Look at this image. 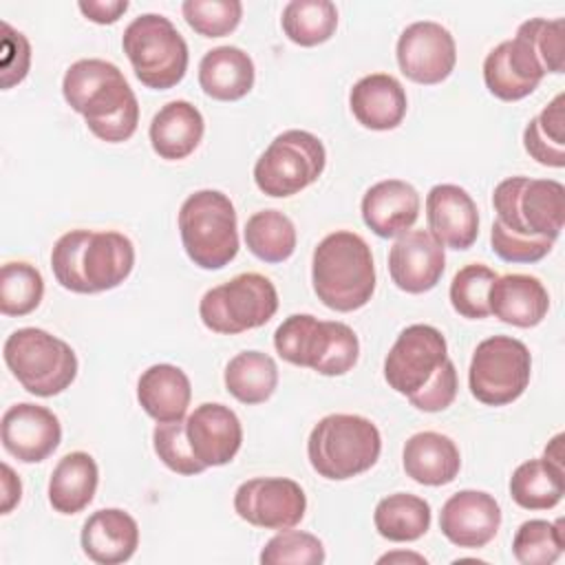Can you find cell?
Here are the masks:
<instances>
[{
	"label": "cell",
	"mask_w": 565,
	"mask_h": 565,
	"mask_svg": "<svg viewBox=\"0 0 565 565\" xmlns=\"http://www.w3.org/2000/svg\"><path fill=\"white\" fill-rule=\"evenodd\" d=\"M497 280V274L481 263L461 267L450 282V305L452 309L470 320H481L490 316L488 291Z\"/></svg>",
	"instance_id": "38"
},
{
	"label": "cell",
	"mask_w": 565,
	"mask_h": 565,
	"mask_svg": "<svg viewBox=\"0 0 565 565\" xmlns=\"http://www.w3.org/2000/svg\"><path fill=\"white\" fill-rule=\"evenodd\" d=\"M0 470H2V505H0V512L9 514L13 510V505H18V501L22 497V483L15 477V472L11 470L9 463H2Z\"/></svg>",
	"instance_id": "47"
},
{
	"label": "cell",
	"mask_w": 565,
	"mask_h": 565,
	"mask_svg": "<svg viewBox=\"0 0 565 565\" xmlns=\"http://www.w3.org/2000/svg\"><path fill=\"white\" fill-rule=\"evenodd\" d=\"M399 71L417 84L444 82L457 62V46L452 33L433 20L408 24L397 40Z\"/></svg>",
	"instance_id": "15"
},
{
	"label": "cell",
	"mask_w": 565,
	"mask_h": 565,
	"mask_svg": "<svg viewBox=\"0 0 565 565\" xmlns=\"http://www.w3.org/2000/svg\"><path fill=\"white\" fill-rule=\"evenodd\" d=\"M428 232L446 247L468 249L479 236V212L472 196L455 185L439 183L426 194Z\"/></svg>",
	"instance_id": "20"
},
{
	"label": "cell",
	"mask_w": 565,
	"mask_h": 565,
	"mask_svg": "<svg viewBox=\"0 0 565 565\" xmlns=\"http://www.w3.org/2000/svg\"><path fill=\"white\" fill-rule=\"evenodd\" d=\"M448 358L446 338L430 324L406 327L384 360V380L399 395H415Z\"/></svg>",
	"instance_id": "13"
},
{
	"label": "cell",
	"mask_w": 565,
	"mask_h": 565,
	"mask_svg": "<svg viewBox=\"0 0 565 565\" xmlns=\"http://www.w3.org/2000/svg\"><path fill=\"white\" fill-rule=\"evenodd\" d=\"M135 265V247L121 232L71 230L51 252L55 280L75 294H99L121 285Z\"/></svg>",
	"instance_id": "2"
},
{
	"label": "cell",
	"mask_w": 565,
	"mask_h": 565,
	"mask_svg": "<svg viewBox=\"0 0 565 565\" xmlns=\"http://www.w3.org/2000/svg\"><path fill=\"white\" fill-rule=\"evenodd\" d=\"M380 536L393 543H411L422 539L430 527V505L422 497L395 492L384 497L373 512Z\"/></svg>",
	"instance_id": "31"
},
{
	"label": "cell",
	"mask_w": 565,
	"mask_h": 565,
	"mask_svg": "<svg viewBox=\"0 0 565 565\" xmlns=\"http://www.w3.org/2000/svg\"><path fill=\"white\" fill-rule=\"evenodd\" d=\"M395 561H413V563H424L426 565V558L419 556V554H411V552H395V554H384L380 558V563H395Z\"/></svg>",
	"instance_id": "48"
},
{
	"label": "cell",
	"mask_w": 565,
	"mask_h": 565,
	"mask_svg": "<svg viewBox=\"0 0 565 565\" xmlns=\"http://www.w3.org/2000/svg\"><path fill=\"white\" fill-rule=\"evenodd\" d=\"M402 463L413 481L422 486H446L459 475L461 457L448 435L424 430L406 439Z\"/></svg>",
	"instance_id": "26"
},
{
	"label": "cell",
	"mask_w": 565,
	"mask_h": 565,
	"mask_svg": "<svg viewBox=\"0 0 565 565\" xmlns=\"http://www.w3.org/2000/svg\"><path fill=\"white\" fill-rule=\"evenodd\" d=\"M278 309L274 282L256 271H245L232 280L207 289L199 302L201 322L223 335H236L267 324Z\"/></svg>",
	"instance_id": "10"
},
{
	"label": "cell",
	"mask_w": 565,
	"mask_h": 565,
	"mask_svg": "<svg viewBox=\"0 0 565 565\" xmlns=\"http://www.w3.org/2000/svg\"><path fill=\"white\" fill-rule=\"evenodd\" d=\"M527 154L547 168L565 166V95L558 93L523 130Z\"/></svg>",
	"instance_id": "33"
},
{
	"label": "cell",
	"mask_w": 565,
	"mask_h": 565,
	"mask_svg": "<svg viewBox=\"0 0 565 565\" xmlns=\"http://www.w3.org/2000/svg\"><path fill=\"white\" fill-rule=\"evenodd\" d=\"M497 221L525 238L556 241L565 221V185L556 179L510 177L492 194Z\"/></svg>",
	"instance_id": "8"
},
{
	"label": "cell",
	"mask_w": 565,
	"mask_h": 565,
	"mask_svg": "<svg viewBox=\"0 0 565 565\" xmlns=\"http://www.w3.org/2000/svg\"><path fill=\"white\" fill-rule=\"evenodd\" d=\"M318 300L340 313L364 307L375 291V265L366 241L349 230L327 234L311 258Z\"/></svg>",
	"instance_id": "3"
},
{
	"label": "cell",
	"mask_w": 565,
	"mask_h": 565,
	"mask_svg": "<svg viewBox=\"0 0 565 565\" xmlns=\"http://www.w3.org/2000/svg\"><path fill=\"white\" fill-rule=\"evenodd\" d=\"M79 11L95 24H113L128 11V0H82Z\"/></svg>",
	"instance_id": "46"
},
{
	"label": "cell",
	"mask_w": 565,
	"mask_h": 565,
	"mask_svg": "<svg viewBox=\"0 0 565 565\" xmlns=\"http://www.w3.org/2000/svg\"><path fill=\"white\" fill-rule=\"evenodd\" d=\"M42 274L29 263H4L0 271V311L4 316H26L42 302Z\"/></svg>",
	"instance_id": "37"
},
{
	"label": "cell",
	"mask_w": 565,
	"mask_h": 565,
	"mask_svg": "<svg viewBox=\"0 0 565 565\" xmlns=\"http://www.w3.org/2000/svg\"><path fill=\"white\" fill-rule=\"evenodd\" d=\"M532 375L530 349L510 335H492L477 344L468 386L477 402L486 406H505L519 399Z\"/></svg>",
	"instance_id": "11"
},
{
	"label": "cell",
	"mask_w": 565,
	"mask_h": 565,
	"mask_svg": "<svg viewBox=\"0 0 565 565\" xmlns=\"http://www.w3.org/2000/svg\"><path fill=\"white\" fill-rule=\"evenodd\" d=\"M382 450L377 426L351 413L322 417L309 433L307 455L311 468L331 481L358 477L375 466Z\"/></svg>",
	"instance_id": "5"
},
{
	"label": "cell",
	"mask_w": 565,
	"mask_h": 565,
	"mask_svg": "<svg viewBox=\"0 0 565 565\" xmlns=\"http://www.w3.org/2000/svg\"><path fill=\"white\" fill-rule=\"evenodd\" d=\"M137 399L157 424L179 422L190 406L192 386L179 366L152 364L137 382Z\"/></svg>",
	"instance_id": "27"
},
{
	"label": "cell",
	"mask_w": 565,
	"mask_h": 565,
	"mask_svg": "<svg viewBox=\"0 0 565 565\" xmlns=\"http://www.w3.org/2000/svg\"><path fill=\"white\" fill-rule=\"evenodd\" d=\"M234 510L249 525L280 532L302 521L307 497L294 479L256 477L236 488Z\"/></svg>",
	"instance_id": "14"
},
{
	"label": "cell",
	"mask_w": 565,
	"mask_h": 565,
	"mask_svg": "<svg viewBox=\"0 0 565 565\" xmlns=\"http://www.w3.org/2000/svg\"><path fill=\"white\" fill-rule=\"evenodd\" d=\"M4 450L22 463L44 461L60 446L62 426L53 411L31 402L13 404L0 422Z\"/></svg>",
	"instance_id": "16"
},
{
	"label": "cell",
	"mask_w": 565,
	"mask_h": 565,
	"mask_svg": "<svg viewBox=\"0 0 565 565\" xmlns=\"http://www.w3.org/2000/svg\"><path fill=\"white\" fill-rule=\"evenodd\" d=\"M152 446L157 457L177 475L192 477L205 470V466L194 457L190 448L185 435V419L157 424L152 430Z\"/></svg>",
	"instance_id": "41"
},
{
	"label": "cell",
	"mask_w": 565,
	"mask_h": 565,
	"mask_svg": "<svg viewBox=\"0 0 565 565\" xmlns=\"http://www.w3.org/2000/svg\"><path fill=\"white\" fill-rule=\"evenodd\" d=\"M66 104L79 113L88 130L108 143L126 141L139 124V102L124 73L106 60L73 62L62 79Z\"/></svg>",
	"instance_id": "1"
},
{
	"label": "cell",
	"mask_w": 565,
	"mask_h": 565,
	"mask_svg": "<svg viewBox=\"0 0 565 565\" xmlns=\"http://www.w3.org/2000/svg\"><path fill=\"white\" fill-rule=\"evenodd\" d=\"M349 106L364 128L393 130L402 124L408 102L404 86L393 75L371 73L353 84Z\"/></svg>",
	"instance_id": "24"
},
{
	"label": "cell",
	"mask_w": 565,
	"mask_h": 565,
	"mask_svg": "<svg viewBox=\"0 0 565 565\" xmlns=\"http://www.w3.org/2000/svg\"><path fill=\"white\" fill-rule=\"evenodd\" d=\"M532 42L536 55L541 57L545 73L565 71V20L532 18L519 26Z\"/></svg>",
	"instance_id": "42"
},
{
	"label": "cell",
	"mask_w": 565,
	"mask_h": 565,
	"mask_svg": "<svg viewBox=\"0 0 565 565\" xmlns=\"http://www.w3.org/2000/svg\"><path fill=\"white\" fill-rule=\"evenodd\" d=\"M446 269L444 245L428 230H408L388 252L391 280L406 294L433 289Z\"/></svg>",
	"instance_id": "18"
},
{
	"label": "cell",
	"mask_w": 565,
	"mask_h": 565,
	"mask_svg": "<svg viewBox=\"0 0 565 565\" xmlns=\"http://www.w3.org/2000/svg\"><path fill=\"white\" fill-rule=\"evenodd\" d=\"M179 232L188 258L201 269H221L238 254L236 212L218 190H199L183 201Z\"/></svg>",
	"instance_id": "6"
},
{
	"label": "cell",
	"mask_w": 565,
	"mask_h": 565,
	"mask_svg": "<svg viewBox=\"0 0 565 565\" xmlns=\"http://www.w3.org/2000/svg\"><path fill=\"white\" fill-rule=\"evenodd\" d=\"M225 388L243 404L267 402L278 384V366L263 351H243L234 355L223 373Z\"/></svg>",
	"instance_id": "32"
},
{
	"label": "cell",
	"mask_w": 565,
	"mask_h": 565,
	"mask_svg": "<svg viewBox=\"0 0 565 565\" xmlns=\"http://www.w3.org/2000/svg\"><path fill=\"white\" fill-rule=\"evenodd\" d=\"M274 347L285 362L307 366L327 377L349 373L360 355L358 335L349 324L318 320L311 313L285 318L274 333Z\"/></svg>",
	"instance_id": "4"
},
{
	"label": "cell",
	"mask_w": 565,
	"mask_h": 565,
	"mask_svg": "<svg viewBox=\"0 0 565 565\" xmlns=\"http://www.w3.org/2000/svg\"><path fill=\"white\" fill-rule=\"evenodd\" d=\"M137 79L154 90L177 86L188 71V44L177 26L159 13H141L121 40Z\"/></svg>",
	"instance_id": "9"
},
{
	"label": "cell",
	"mask_w": 565,
	"mask_h": 565,
	"mask_svg": "<svg viewBox=\"0 0 565 565\" xmlns=\"http://www.w3.org/2000/svg\"><path fill=\"white\" fill-rule=\"evenodd\" d=\"M492 252L508 263H536L552 252L554 241L547 238H525L505 230L497 218L490 230Z\"/></svg>",
	"instance_id": "43"
},
{
	"label": "cell",
	"mask_w": 565,
	"mask_h": 565,
	"mask_svg": "<svg viewBox=\"0 0 565 565\" xmlns=\"http://www.w3.org/2000/svg\"><path fill=\"white\" fill-rule=\"evenodd\" d=\"M501 508L483 490H459L446 499L439 512L441 534L457 547H486L499 532Z\"/></svg>",
	"instance_id": "17"
},
{
	"label": "cell",
	"mask_w": 565,
	"mask_h": 565,
	"mask_svg": "<svg viewBox=\"0 0 565 565\" xmlns=\"http://www.w3.org/2000/svg\"><path fill=\"white\" fill-rule=\"evenodd\" d=\"M419 216V194L402 179H384L371 185L362 196V218L380 238L406 234Z\"/></svg>",
	"instance_id": "21"
},
{
	"label": "cell",
	"mask_w": 565,
	"mask_h": 565,
	"mask_svg": "<svg viewBox=\"0 0 565 565\" xmlns=\"http://www.w3.org/2000/svg\"><path fill=\"white\" fill-rule=\"evenodd\" d=\"M258 558L263 565H320L324 563V545L318 536L289 527L271 536Z\"/></svg>",
	"instance_id": "39"
},
{
	"label": "cell",
	"mask_w": 565,
	"mask_h": 565,
	"mask_svg": "<svg viewBox=\"0 0 565 565\" xmlns=\"http://www.w3.org/2000/svg\"><path fill=\"white\" fill-rule=\"evenodd\" d=\"M565 494V470L545 457L527 459L510 477V497L525 510H550Z\"/></svg>",
	"instance_id": "30"
},
{
	"label": "cell",
	"mask_w": 565,
	"mask_h": 565,
	"mask_svg": "<svg viewBox=\"0 0 565 565\" xmlns=\"http://www.w3.org/2000/svg\"><path fill=\"white\" fill-rule=\"evenodd\" d=\"M327 152L322 141L307 130L280 132L258 157L254 181L267 196H294L322 174Z\"/></svg>",
	"instance_id": "12"
},
{
	"label": "cell",
	"mask_w": 565,
	"mask_h": 565,
	"mask_svg": "<svg viewBox=\"0 0 565 565\" xmlns=\"http://www.w3.org/2000/svg\"><path fill=\"white\" fill-rule=\"evenodd\" d=\"M183 18L203 38H223L232 33L243 15L238 0H185Z\"/></svg>",
	"instance_id": "40"
},
{
	"label": "cell",
	"mask_w": 565,
	"mask_h": 565,
	"mask_svg": "<svg viewBox=\"0 0 565 565\" xmlns=\"http://www.w3.org/2000/svg\"><path fill=\"white\" fill-rule=\"evenodd\" d=\"M185 435L194 457L205 466L230 463L243 441V426L236 413L218 402L196 406L185 419Z\"/></svg>",
	"instance_id": "19"
},
{
	"label": "cell",
	"mask_w": 565,
	"mask_h": 565,
	"mask_svg": "<svg viewBox=\"0 0 565 565\" xmlns=\"http://www.w3.org/2000/svg\"><path fill=\"white\" fill-rule=\"evenodd\" d=\"M0 71H2V88H11L20 84L31 64V46L24 33L15 31L11 24L2 22V46H0Z\"/></svg>",
	"instance_id": "45"
},
{
	"label": "cell",
	"mask_w": 565,
	"mask_h": 565,
	"mask_svg": "<svg viewBox=\"0 0 565 565\" xmlns=\"http://www.w3.org/2000/svg\"><path fill=\"white\" fill-rule=\"evenodd\" d=\"M79 541L84 554L99 565L126 563L139 547V525L128 512L104 508L86 519Z\"/></svg>",
	"instance_id": "23"
},
{
	"label": "cell",
	"mask_w": 565,
	"mask_h": 565,
	"mask_svg": "<svg viewBox=\"0 0 565 565\" xmlns=\"http://www.w3.org/2000/svg\"><path fill=\"white\" fill-rule=\"evenodd\" d=\"M99 483V470L95 459L75 450L64 455L49 479V503L60 514L82 512L95 497Z\"/></svg>",
	"instance_id": "29"
},
{
	"label": "cell",
	"mask_w": 565,
	"mask_h": 565,
	"mask_svg": "<svg viewBox=\"0 0 565 565\" xmlns=\"http://www.w3.org/2000/svg\"><path fill=\"white\" fill-rule=\"evenodd\" d=\"M247 249L265 263H282L296 249V227L280 210H260L245 223Z\"/></svg>",
	"instance_id": "34"
},
{
	"label": "cell",
	"mask_w": 565,
	"mask_h": 565,
	"mask_svg": "<svg viewBox=\"0 0 565 565\" xmlns=\"http://www.w3.org/2000/svg\"><path fill=\"white\" fill-rule=\"evenodd\" d=\"M457 397V369L450 358L437 369V373L428 380L424 388L408 397V402L424 413H439L448 408Z\"/></svg>",
	"instance_id": "44"
},
{
	"label": "cell",
	"mask_w": 565,
	"mask_h": 565,
	"mask_svg": "<svg viewBox=\"0 0 565 565\" xmlns=\"http://www.w3.org/2000/svg\"><path fill=\"white\" fill-rule=\"evenodd\" d=\"M488 307L501 322L530 329L547 316L550 294L536 276L505 274L490 285Z\"/></svg>",
	"instance_id": "22"
},
{
	"label": "cell",
	"mask_w": 565,
	"mask_h": 565,
	"mask_svg": "<svg viewBox=\"0 0 565 565\" xmlns=\"http://www.w3.org/2000/svg\"><path fill=\"white\" fill-rule=\"evenodd\" d=\"M2 358L22 388L38 397L60 395L77 375V355L71 344L38 327L13 331L4 340Z\"/></svg>",
	"instance_id": "7"
},
{
	"label": "cell",
	"mask_w": 565,
	"mask_h": 565,
	"mask_svg": "<svg viewBox=\"0 0 565 565\" xmlns=\"http://www.w3.org/2000/svg\"><path fill=\"white\" fill-rule=\"evenodd\" d=\"M199 84L218 102H236L254 86V62L238 46H216L201 57Z\"/></svg>",
	"instance_id": "28"
},
{
	"label": "cell",
	"mask_w": 565,
	"mask_h": 565,
	"mask_svg": "<svg viewBox=\"0 0 565 565\" xmlns=\"http://www.w3.org/2000/svg\"><path fill=\"white\" fill-rule=\"evenodd\" d=\"M205 121L201 110L185 99H174L161 106L148 130L152 150L168 161L190 157L201 143Z\"/></svg>",
	"instance_id": "25"
},
{
	"label": "cell",
	"mask_w": 565,
	"mask_h": 565,
	"mask_svg": "<svg viewBox=\"0 0 565 565\" xmlns=\"http://www.w3.org/2000/svg\"><path fill=\"white\" fill-rule=\"evenodd\" d=\"M565 550V521L530 519L512 539V554L521 565H552Z\"/></svg>",
	"instance_id": "36"
},
{
	"label": "cell",
	"mask_w": 565,
	"mask_h": 565,
	"mask_svg": "<svg viewBox=\"0 0 565 565\" xmlns=\"http://www.w3.org/2000/svg\"><path fill=\"white\" fill-rule=\"evenodd\" d=\"M282 31L298 46L327 42L338 26V9L331 0H291L282 9Z\"/></svg>",
	"instance_id": "35"
}]
</instances>
